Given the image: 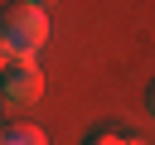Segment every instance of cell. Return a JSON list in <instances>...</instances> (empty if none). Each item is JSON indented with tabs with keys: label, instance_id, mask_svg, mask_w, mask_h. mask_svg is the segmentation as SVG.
I'll return each instance as SVG.
<instances>
[{
	"label": "cell",
	"instance_id": "cell-1",
	"mask_svg": "<svg viewBox=\"0 0 155 145\" xmlns=\"http://www.w3.org/2000/svg\"><path fill=\"white\" fill-rule=\"evenodd\" d=\"M0 44L15 58H34L48 44V5H0Z\"/></svg>",
	"mask_w": 155,
	"mask_h": 145
},
{
	"label": "cell",
	"instance_id": "cell-2",
	"mask_svg": "<svg viewBox=\"0 0 155 145\" xmlns=\"http://www.w3.org/2000/svg\"><path fill=\"white\" fill-rule=\"evenodd\" d=\"M0 92H5L10 102H34V97L44 92V72H39V63H34V58H15V63L0 72Z\"/></svg>",
	"mask_w": 155,
	"mask_h": 145
},
{
	"label": "cell",
	"instance_id": "cell-3",
	"mask_svg": "<svg viewBox=\"0 0 155 145\" xmlns=\"http://www.w3.org/2000/svg\"><path fill=\"white\" fill-rule=\"evenodd\" d=\"M0 145H48V135L34 121H15V126H5V140Z\"/></svg>",
	"mask_w": 155,
	"mask_h": 145
},
{
	"label": "cell",
	"instance_id": "cell-4",
	"mask_svg": "<svg viewBox=\"0 0 155 145\" xmlns=\"http://www.w3.org/2000/svg\"><path fill=\"white\" fill-rule=\"evenodd\" d=\"M82 145H131V135H126V130H116V126H97V130H87V135H82Z\"/></svg>",
	"mask_w": 155,
	"mask_h": 145
},
{
	"label": "cell",
	"instance_id": "cell-5",
	"mask_svg": "<svg viewBox=\"0 0 155 145\" xmlns=\"http://www.w3.org/2000/svg\"><path fill=\"white\" fill-rule=\"evenodd\" d=\"M145 102H150V116H155V82L145 87Z\"/></svg>",
	"mask_w": 155,
	"mask_h": 145
},
{
	"label": "cell",
	"instance_id": "cell-6",
	"mask_svg": "<svg viewBox=\"0 0 155 145\" xmlns=\"http://www.w3.org/2000/svg\"><path fill=\"white\" fill-rule=\"evenodd\" d=\"M0 106H5V92H0Z\"/></svg>",
	"mask_w": 155,
	"mask_h": 145
},
{
	"label": "cell",
	"instance_id": "cell-7",
	"mask_svg": "<svg viewBox=\"0 0 155 145\" xmlns=\"http://www.w3.org/2000/svg\"><path fill=\"white\" fill-rule=\"evenodd\" d=\"M0 140H5V126H0Z\"/></svg>",
	"mask_w": 155,
	"mask_h": 145
}]
</instances>
